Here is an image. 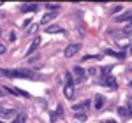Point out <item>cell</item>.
<instances>
[{"mask_svg": "<svg viewBox=\"0 0 132 123\" xmlns=\"http://www.w3.org/2000/svg\"><path fill=\"white\" fill-rule=\"evenodd\" d=\"M0 77H14V71H7V69H0Z\"/></svg>", "mask_w": 132, "mask_h": 123, "instance_id": "e0dca14e", "label": "cell"}, {"mask_svg": "<svg viewBox=\"0 0 132 123\" xmlns=\"http://www.w3.org/2000/svg\"><path fill=\"white\" fill-rule=\"evenodd\" d=\"M0 33H2V32H0Z\"/></svg>", "mask_w": 132, "mask_h": 123, "instance_id": "d590c367", "label": "cell"}, {"mask_svg": "<svg viewBox=\"0 0 132 123\" xmlns=\"http://www.w3.org/2000/svg\"><path fill=\"white\" fill-rule=\"evenodd\" d=\"M130 20H132V11H127V12H123L122 16L116 18V23H123V21H130Z\"/></svg>", "mask_w": 132, "mask_h": 123, "instance_id": "8fae6325", "label": "cell"}, {"mask_svg": "<svg viewBox=\"0 0 132 123\" xmlns=\"http://www.w3.org/2000/svg\"><path fill=\"white\" fill-rule=\"evenodd\" d=\"M2 95H4V90H2V88H0V97H2Z\"/></svg>", "mask_w": 132, "mask_h": 123, "instance_id": "4dcf8cb0", "label": "cell"}, {"mask_svg": "<svg viewBox=\"0 0 132 123\" xmlns=\"http://www.w3.org/2000/svg\"><path fill=\"white\" fill-rule=\"evenodd\" d=\"M81 49V44H71V46H67L65 48V51H63V55H65V58H72L76 53Z\"/></svg>", "mask_w": 132, "mask_h": 123, "instance_id": "7a4b0ae2", "label": "cell"}, {"mask_svg": "<svg viewBox=\"0 0 132 123\" xmlns=\"http://www.w3.org/2000/svg\"><path fill=\"white\" fill-rule=\"evenodd\" d=\"M46 7H48V9H51V12H56V9H60V5H56V4H48Z\"/></svg>", "mask_w": 132, "mask_h": 123, "instance_id": "7402d4cb", "label": "cell"}, {"mask_svg": "<svg viewBox=\"0 0 132 123\" xmlns=\"http://www.w3.org/2000/svg\"><path fill=\"white\" fill-rule=\"evenodd\" d=\"M2 90H4V92H11L12 95H20V97H25V99H28V97H30V95H28L27 92H23V90H18V88H11V86H4Z\"/></svg>", "mask_w": 132, "mask_h": 123, "instance_id": "5b68a950", "label": "cell"}, {"mask_svg": "<svg viewBox=\"0 0 132 123\" xmlns=\"http://www.w3.org/2000/svg\"><path fill=\"white\" fill-rule=\"evenodd\" d=\"M14 77H34V72L28 69H18L14 71Z\"/></svg>", "mask_w": 132, "mask_h": 123, "instance_id": "8992f818", "label": "cell"}, {"mask_svg": "<svg viewBox=\"0 0 132 123\" xmlns=\"http://www.w3.org/2000/svg\"><path fill=\"white\" fill-rule=\"evenodd\" d=\"M63 95H65V99H69V100L74 99V83H67V84H65Z\"/></svg>", "mask_w": 132, "mask_h": 123, "instance_id": "277c9868", "label": "cell"}, {"mask_svg": "<svg viewBox=\"0 0 132 123\" xmlns=\"http://www.w3.org/2000/svg\"><path fill=\"white\" fill-rule=\"evenodd\" d=\"M104 102H106L104 97H102V95H97V97H95V102H93V107H95V109H102Z\"/></svg>", "mask_w": 132, "mask_h": 123, "instance_id": "5bb4252c", "label": "cell"}, {"mask_svg": "<svg viewBox=\"0 0 132 123\" xmlns=\"http://www.w3.org/2000/svg\"><path fill=\"white\" fill-rule=\"evenodd\" d=\"M129 107H132V93L129 95Z\"/></svg>", "mask_w": 132, "mask_h": 123, "instance_id": "f1b7e54d", "label": "cell"}, {"mask_svg": "<svg viewBox=\"0 0 132 123\" xmlns=\"http://www.w3.org/2000/svg\"><path fill=\"white\" fill-rule=\"evenodd\" d=\"M18 114L16 109H0V116L4 118V120H9V118H14Z\"/></svg>", "mask_w": 132, "mask_h": 123, "instance_id": "52a82bcc", "label": "cell"}, {"mask_svg": "<svg viewBox=\"0 0 132 123\" xmlns=\"http://www.w3.org/2000/svg\"><path fill=\"white\" fill-rule=\"evenodd\" d=\"M39 46H41V37H35V39H34V42L30 44V48H28V51H27V55H32V53L35 51V49H37Z\"/></svg>", "mask_w": 132, "mask_h": 123, "instance_id": "30bf717a", "label": "cell"}, {"mask_svg": "<svg viewBox=\"0 0 132 123\" xmlns=\"http://www.w3.org/2000/svg\"><path fill=\"white\" fill-rule=\"evenodd\" d=\"M99 84H104V86H109V88H116V79L113 76H101L99 79Z\"/></svg>", "mask_w": 132, "mask_h": 123, "instance_id": "6da1fadb", "label": "cell"}, {"mask_svg": "<svg viewBox=\"0 0 132 123\" xmlns=\"http://www.w3.org/2000/svg\"><path fill=\"white\" fill-rule=\"evenodd\" d=\"M55 18H56V12H48V14L42 16V23H50V21L55 20Z\"/></svg>", "mask_w": 132, "mask_h": 123, "instance_id": "2e32d148", "label": "cell"}, {"mask_svg": "<svg viewBox=\"0 0 132 123\" xmlns=\"http://www.w3.org/2000/svg\"><path fill=\"white\" fill-rule=\"evenodd\" d=\"M4 51H5V46H4V44H0V55H2Z\"/></svg>", "mask_w": 132, "mask_h": 123, "instance_id": "83f0119b", "label": "cell"}, {"mask_svg": "<svg viewBox=\"0 0 132 123\" xmlns=\"http://www.w3.org/2000/svg\"><path fill=\"white\" fill-rule=\"evenodd\" d=\"M56 114H60V116L63 114V109H62V106H58V109H56ZM56 114H55V116H56Z\"/></svg>", "mask_w": 132, "mask_h": 123, "instance_id": "484cf974", "label": "cell"}, {"mask_svg": "<svg viewBox=\"0 0 132 123\" xmlns=\"http://www.w3.org/2000/svg\"><path fill=\"white\" fill-rule=\"evenodd\" d=\"M106 123H116V121H114V120H108Z\"/></svg>", "mask_w": 132, "mask_h": 123, "instance_id": "f546056e", "label": "cell"}, {"mask_svg": "<svg viewBox=\"0 0 132 123\" xmlns=\"http://www.w3.org/2000/svg\"><path fill=\"white\" fill-rule=\"evenodd\" d=\"M76 118H79V120H85V114H81V113H78V114H76Z\"/></svg>", "mask_w": 132, "mask_h": 123, "instance_id": "4316f807", "label": "cell"}, {"mask_svg": "<svg viewBox=\"0 0 132 123\" xmlns=\"http://www.w3.org/2000/svg\"><path fill=\"white\" fill-rule=\"evenodd\" d=\"M104 53L106 55H109V56H116V58H125V53H116V51H113V49H104Z\"/></svg>", "mask_w": 132, "mask_h": 123, "instance_id": "9a60e30c", "label": "cell"}, {"mask_svg": "<svg viewBox=\"0 0 132 123\" xmlns=\"http://www.w3.org/2000/svg\"><path fill=\"white\" fill-rule=\"evenodd\" d=\"M111 69H113V65H108V67H104V69H102V76H109Z\"/></svg>", "mask_w": 132, "mask_h": 123, "instance_id": "603a6c76", "label": "cell"}, {"mask_svg": "<svg viewBox=\"0 0 132 123\" xmlns=\"http://www.w3.org/2000/svg\"><path fill=\"white\" fill-rule=\"evenodd\" d=\"M46 32H48V33H63V28L58 27V25H51V27L46 28Z\"/></svg>", "mask_w": 132, "mask_h": 123, "instance_id": "4fadbf2b", "label": "cell"}, {"mask_svg": "<svg viewBox=\"0 0 132 123\" xmlns=\"http://www.w3.org/2000/svg\"><path fill=\"white\" fill-rule=\"evenodd\" d=\"M0 123H4V121H0Z\"/></svg>", "mask_w": 132, "mask_h": 123, "instance_id": "e575fe53", "label": "cell"}, {"mask_svg": "<svg viewBox=\"0 0 132 123\" xmlns=\"http://www.w3.org/2000/svg\"><path fill=\"white\" fill-rule=\"evenodd\" d=\"M122 9H123L122 5H116V7H113V11H111V12H113V14H116V12H120Z\"/></svg>", "mask_w": 132, "mask_h": 123, "instance_id": "cb8c5ba5", "label": "cell"}, {"mask_svg": "<svg viewBox=\"0 0 132 123\" xmlns=\"http://www.w3.org/2000/svg\"><path fill=\"white\" fill-rule=\"evenodd\" d=\"M114 42L120 48H127V46H130V37L129 35H120V37H114Z\"/></svg>", "mask_w": 132, "mask_h": 123, "instance_id": "3957f363", "label": "cell"}, {"mask_svg": "<svg viewBox=\"0 0 132 123\" xmlns=\"http://www.w3.org/2000/svg\"><path fill=\"white\" fill-rule=\"evenodd\" d=\"M37 7H39L37 4H23L20 7V11H23V12H35Z\"/></svg>", "mask_w": 132, "mask_h": 123, "instance_id": "ba28073f", "label": "cell"}, {"mask_svg": "<svg viewBox=\"0 0 132 123\" xmlns=\"http://www.w3.org/2000/svg\"><path fill=\"white\" fill-rule=\"evenodd\" d=\"M37 27H39V25H37V23H34V25H30V27H28V28H27V33H35V32H37Z\"/></svg>", "mask_w": 132, "mask_h": 123, "instance_id": "ffe728a7", "label": "cell"}, {"mask_svg": "<svg viewBox=\"0 0 132 123\" xmlns=\"http://www.w3.org/2000/svg\"><path fill=\"white\" fill-rule=\"evenodd\" d=\"M101 56H95V55H86V56H83V61H88V60H99Z\"/></svg>", "mask_w": 132, "mask_h": 123, "instance_id": "44dd1931", "label": "cell"}, {"mask_svg": "<svg viewBox=\"0 0 132 123\" xmlns=\"http://www.w3.org/2000/svg\"><path fill=\"white\" fill-rule=\"evenodd\" d=\"M130 55H132V48H130Z\"/></svg>", "mask_w": 132, "mask_h": 123, "instance_id": "d6a6232c", "label": "cell"}, {"mask_svg": "<svg viewBox=\"0 0 132 123\" xmlns=\"http://www.w3.org/2000/svg\"><path fill=\"white\" fill-rule=\"evenodd\" d=\"M129 27H132V20H130V23H129Z\"/></svg>", "mask_w": 132, "mask_h": 123, "instance_id": "1f68e13d", "label": "cell"}, {"mask_svg": "<svg viewBox=\"0 0 132 123\" xmlns=\"http://www.w3.org/2000/svg\"><path fill=\"white\" fill-rule=\"evenodd\" d=\"M27 121V114H18V116H16V118H14V120H12V123H25Z\"/></svg>", "mask_w": 132, "mask_h": 123, "instance_id": "d6986e66", "label": "cell"}, {"mask_svg": "<svg viewBox=\"0 0 132 123\" xmlns=\"http://www.w3.org/2000/svg\"><path fill=\"white\" fill-rule=\"evenodd\" d=\"M88 106H90V100H83V102L72 106V111H83V109H86Z\"/></svg>", "mask_w": 132, "mask_h": 123, "instance_id": "7c38bea8", "label": "cell"}, {"mask_svg": "<svg viewBox=\"0 0 132 123\" xmlns=\"http://www.w3.org/2000/svg\"><path fill=\"white\" fill-rule=\"evenodd\" d=\"M65 81H67V83H72V76H71V72H67V74H65Z\"/></svg>", "mask_w": 132, "mask_h": 123, "instance_id": "d4e9b609", "label": "cell"}, {"mask_svg": "<svg viewBox=\"0 0 132 123\" xmlns=\"http://www.w3.org/2000/svg\"><path fill=\"white\" fill-rule=\"evenodd\" d=\"M118 114H120L122 118H127V116H130V113H129V107H118Z\"/></svg>", "mask_w": 132, "mask_h": 123, "instance_id": "ac0fdd59", "label": "cell"}, {"mask_svg": "<svg viewBox=\"0 0 132 123\" xmlns=\"http://www.w3.org/2000/svg\"><path fill=\"white\" fill-rule=\"evenodd\" d=\"M130 84H132V79H130Z\"/></svg>", "mask_w": 132, "mask_h": 123, "instance_id": "836d02e7", "label": "cell"}, {"mask_svg": "<svg viewBox=\"0 0 132 123\" xmlns=\"http://www.w3.org/2000/svg\"><path fill=\"white\" fill-rule=\"evenodd\" d=\"M74 74L78 76V79H76L78 83H81L83 79H85V76H86V72H85V69H83V67H74Z\"/></svg>", "mask_w": 132, "mask_h": 123, "instance_id": "9c48e42d", "label": "cell"}]
</instances>
